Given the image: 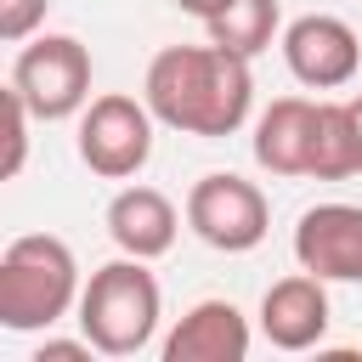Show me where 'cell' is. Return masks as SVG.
Returning <instances> with one entry per match:
<instances>
[{
    "label": "cell",
    "mask_w": 362,
    "mask_h": 362,
    "mask_svg": "<svg viewBox=\"0 0 362 362\" xmlns=\"http://www.w3.org/2000/svg\"><path fill=\"white\" fill-rule=\"evenodd\" d=\"M187 226L198 232V243H209L221 255H249L272 232V204H266V192L255 181H243L232 170H215V175L192 181V192H187Z\"/></svg>",
    "instance_id": "6"
},
{
    "label": "cell",
    "mask_w": 362,
    "mask_h": 362,
    "mask_svg": "<svg viewBox=\"0 0 362 362\" xmlns=\"http://www.w3.org/2000/svg\"><path fill=\"white\" fill-rule=\"evenodd\" d=\"M294 260L322 283H362V204H311L294 221Z\"/></svg>",
    "instance_id": "8"
},
{
    "label": "cell",
    "mask_w": 362,
    "mask_h": 362,
    "mask_svg": "<svg viewBox=\"0 0 362 362\" xmlns=\"http://www.w3.org/2000/svg\"><path fill=\"white\" fill-rule=\"evenodd\" d=\"M79 260L57 232H23L0 255V328L6 334H40L57 328L68 311H79Z\"/></svg>",
    "instance_id": "2"
},
{
    "label": "cell",
    "mask_w": 362,
    "mask_h": 362,
    "mask_svg": "<svg viewBox=\"0 0 362 362\" xmlns=\"http://www.w3.org/2000/svg\"><path fill=\"white\" fill-rule=\"evenodd\" d=\"M277 45H283L288 74H294L305 90H339V85H351L356 68H362V40H356V28H351L345 17H334V11H305V17H294Z\"/></svg>",
    "instance_id": "7"
},
{
    "label": "cell",
    "mask_w": 362,
    "mask_h": 362,
    "mask_svg": "<svg viewBox=\"0 0 362 362\" xmlns=\"http://www.w3.org/2000/svg\"><path fill=\"white\" fill-rule=\"evenodd\" d=\"M209 40L215 45H226V51H238V57H260L272 40H283L277 28H283V11H277V0H232L226 11H215L209 23Z\"/></svg>",
    "instance_id": "13"
},
{
    "label": "cell",
    "mask_w": 362,
    "mask_h": 362,
    "mask_svg": "<svg viewBox=\"0 0 362 362\" xmlns=\"http://www.w3.org/2000/svg\"><path fill=\"white\" fill-rule=\"evenodd\" d=\"M45 11H51V0H0V40L6 45L34 40L40 23H45Z\"/></svg>",
    "instance_id": "16"
},
{
    "label": "cell",
    "mask_w": 362,
    "mask_h": 362,
    "mask_svg": "<svg viewBox=\"0 0 362 362\" xmlns=\"http://www.w3.org/2000/svg\"><path fill=\"white\" fill-rule=\"evenodd\" d=\"M255 164L272 175H311L317 153V102L311 96H277L255 119Z\"/></svg>",
    "instance_id": "12"
},
{
    "label": "cell",
    "mask_w": 362,
    "mask_h": 362,
    "mask_svg": "<svg viewBox=\"0 0 362 362\" xmlns=\"http://www.w3.org/2000/svg\"><path fill=\"white\" fill-rule=\"evenodd\" d=\"M175 6H181V11H192L198 23H209V17H215V11H226L232 0H175Z\"/></svg>",
    "instance_id": "18"
},
{
    "label": "cell",
    "mask_w": 362,
    "mask_h": 362,
    "mask_svg": "<svg viewBox=\"0 0 362 362\" xmlns=\"http://www.w3.org/2000/svg\"><path fill=\"white\" fill-rule=\"evenodd\" d=\"M153 124L158 119H153L147 96H124V90L90 96L79 113V164L102 181L141 175L153 158Z\"/></svg>",
    "instance_id": "5"
},
{
    "label": "cell",
    "mask_w": 362,
    "mask_h": 362,
    "mask_svg": "<svg viewBox=\"0 0 362 362\" xmlns=\"http://www.w3.org/2000/svg\"><path fill=\"white\" fill-rule=\"evenodd\" d=\"M107 238L119 243V255H136V260H158L175 249V232H181V209L158 192V187H119L113 204H107Z\"/></svg>",
    "instance_id": "11"
},
{
    "label": "cell",
    "mask_w": 362,
    "mask_h": 362,
    "mask_svg": "<svg viewBox=\"0 0 362 362\" xmlns=\"http://www.w3.org/2000/svg\"><path fill=\"white\" fill-rule=\"evenodd\" d=\"M351 119H356V153H362V96H351Z\"/></svg>",
    "instance_id": "19"
},
{
    "label": "cell",
    "mask_w": 362,
    "mask_h": 362,
    "mask_svg": "<svg viewBox=\"0 0 362 362\" xmlns=\"http://www.w3.org/2000/svg\"><path fill=\"white\" fill-rule=\"evenodd\" d=\"M328 317H334L328 283H322L317 272H305V266L288 272V277H277V283L260 294V334H266V345H277V351H311V345H322Z\"/></svg>",
    "instance_id": "9"
},
{
    "label": "cell",
    "mask_w": 362,
    "mask_h": 362,
    "mask_svg": "<svg viewBox=\"0 0 362 362\" xmlns=\"http://www.w3.org/2000/svg\"><path fill=\"white\" fill-rule=\"evenodd\" d=\"M90 356H102V351H96L85 334H79V339H45V345L34 351V362H90Z\"/></svg>",
    "instance_id": "17"
},
{
    "label": "cell",
    "mask_w": 362,
    "mask_h": 362,
    "mask_svg": "<svg viewBox=\"0 0 362 362\" xmlns=\"http://www.w3.org/2000/svg\"><path fill=\"white\" fill-rule=\"evenodd\" d=\"M311 175H317V181H345V175H362L351 102H317V153H311Z\"/></svg>",
    "instance_id": "14"
},
{
    "label": "cell",
    "mask_w": 362,
    "mask_h": 362,
    "mask_svg": "<svg viewBox=\"0 0 362 362\" xmlns=\"http://www.w3.org/2000/svg\"><path fill=\"white\" fill-rule=\"evenodd\" d=\"M28 124H34L28 102L6 85V164H0L6 181H17V170H23V158H28Z\"/></svg>",
    "instance_id": "15"
},
{
    "label": "cell",
    "mask_w": 362,
    "mask_h": 362,
    "mask_svg": "<svg viewBox=\"0 0 362 362\" xmlns=\"http://www.w3.org/2000/svg\"><path fill=\"white\" fill-rule=\"evenodd\" d=\"M249 317L232 300H198L164 334V362H243L249 356Z\"/></svg>",
    "instance_id": "10"
},
{
    "label": "cell",
    "mask_w": 362,
    "mask_h": 362,
    "mask_svg": "<svg viewBox=\"0 0 362 362\" xmlns=\"http://www.w3.org/2000/svg\"><path fill=\"white\" fill-rule=\"evenodd\" d=\"M141 96L158 124H170L181 136L221 141V136L243 130V119L255 107V74H249V57H238L215 40L209 45H164L147 62Z\"/></svg>",
    "instance_id": "1"
},
{
    "label": "cell",
    "mask_w": 362,
    "mask_h": 362,
    "mask_svg": "<svg viewBox=\"0 0 362 362\" xmlns=\"http://www.w3.org/2000/svg\"><path fill=\"white\" fill-rule=\"evenodd\" d=\"M158 317H164V294H158V277L147 272V260L119 255L85 277L79 334L102 356H141L158 334Z\"/></svg>",
    "instance_id": "3"
},
{
    "label": "cell",
    "mask_w": 362,
    "mask_h": 362,
    "mask_svg": "<svg viewBox=\"0 0 362 362\" xmlns=\"http://www.w3.org/2000/svg\"><path fill=\"white\" fill-rule=\"evenodd\" d=\"M11 90L28 102L40 124L79 119L90 102V51L74 34H34L11 62Z\"/></svg>",
    "instance_id": "4"
}]
</instances>
